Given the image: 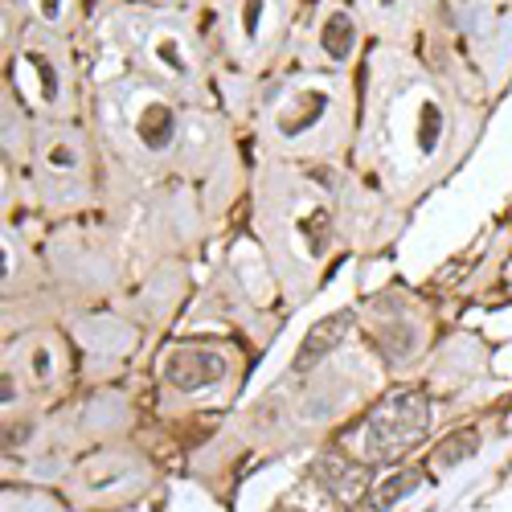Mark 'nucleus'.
Listing matches in <instances>:
<instances>
[{"instance_id":"dca6fc26","label":"nucleus","mask_w":512,"mask_h":512,"mask_svg":"<svg viewBox=\"0 0 512 512\" xmlns=\"http://www.w3.org/2000/svg\"><path fill=\"white\" fill-rule=\"evenodd\" d=\"M386 5H398V0H386Z\"/></svg>"},{"instance_id":"1a4fd4ad","label":"nucleus","mask_w":512,"mask_h":512,"mask_svg":"<svg viewBox=\"0 0 512 512\" xmlns=\"http://www.w3.org/2000/svg\"><path fill=\"white\" fill-rule=\"evenodd\" d=\"M439 123H443L439 107H435V103H426V107H422V132H418V148H422V152H431V148H435V140H439Z\"/></svg>"},{"instance_id":"f03ea898","label":"nucleus","mask_w":512,"mask_h":512,"mask_svg":"<svg viewBox=\"0 0 512 512\" xmlns=\"http://www.w3.org/2000/svg\"><path fill=\"white\" fill-rule=\"evenodd\" d=\"M164 377L173 381V390L193 394L226 377V357H218L213 349H173L164 361Z\"/></svg>"},{"instance_id":"f8f14e48","label":"nucleus","mask_w":512,"mask_h":512,"mask_svg":"<svg viewBox=\"0 0 512 512\" xmlns=\"http://www.w3.org/2000/svg\"><path fill=\"white\" fill-rule=\"evenodd\" d=\"M259 13H263V0H250L246 5V29L254 33V25H259Z\"/></svg>"},{"instance_id":"423d86ee","label":"nucleus","mask_w":512,"mask_h":512,"mask_svg":"<svg viewBox=\"0 0 512 512\" xmlns=\"http://www.w3.org/2000/svg\"><path fill=\"white\" fill-rule=\"evenodd\" d=\"M173 127H177V119H173V111H168L164 103H152L144 115H140V140L148 144V148H168L173 144Z\"/></svg>"},{"instance_id":"ddd939ff","label":"nucleus","mask_w":512,"mask_h":512,"mask_svg":"<svg viewBox=\"0 0 512 512\" xmlns=\"http://www.w3.org/2000/svg\"><path fill=\"white\" fill-rule=\"evenodd\" d=\"M13 394H17V386H13V377L5 373V377H0V398H5V402H9Z\"/></svg>"},{"instance_id":"0eeeda50","label":"nucleus","mask_w":512,"mask_h":512,"mask_svg":"<svg viewBox=\"0 0 512 512\" xmlns=\"http://www.w3.org/2000/svg\"><path fill=\"white\" fill-rule=\"evenodd\" d=\"M353 37H357V29H353V17L349 13H332L328 21H324V54L328 58H336V62H345L349 54H353Z\"/></svg>"},{"instance_id":"9b49d317","label":"nucleus","mask_w":512,"mask_h":512,"mask_svg":"<svg viewBox=\"0 0 512 512\" xmlns=\"http://www.w3.org/2000/svg\"><path fill=\"white\" fill-rule=\"evenodd\" d=\"M328 213H316V218L308 222V234H312V250H324V238H328Z\"/></svg>"},{"instance_id":"7ed1b4c3","label":"nucleus","mask_w":512,"mask_h":512,"mask_svg":"<svg viewBox=\"0 0 512 512\" xmlns=\"http://www.w3.org/2000/svg\"><path fill=\"white\" fill-rule=\"evenodd\" d=\"M349 324H353V312H349V308H345V312H332V316H324V320H316V324L308 328V336L300 340V353H295L291 369H295V373H304V369L320 365L328 353H336V345L349 336Z\"/></svg>"},{"instance_id":"6e6552de","label":"nucleus","mask_w":512,"mask_h":512,"mask_svg":"<svg viewBox=\"0 0 512 512\" xmlns=\"http://www.w3.org/2000/svg\"><path fill=\"white\" fill-rule=\"evenodd\" d=\"M418 488H422V472H398V476H390L386 484H381V488L369 496V508H373V512H386L390 504L414 496Z\"/></svg>"},{"instance_id":"20e7f679","label":"nucleus","mask_w":512,"mask_h":512,"mask_svg":"<svg viewBox=\"0 0 512 512\" xmlns=\"http://www.w3.org/2000/svg\"><path fill=\"white\" fill-rule=\"evenodd\" d=\"M316 480H320L332 496H340V504H349V500L357 496V488H365V467H361V463H345L340 455H328V459L316 467Z\"/></svg>"},{"instance_id":"9d476101","label":"nucleus","mask_w":512,"mask_h":512,"mask_svg":"<svg viewBox=\"0 0 512 512\" xmlns=\"http://www.w3.org/2000/svg\"><path fill=\"white\" fill-rule=\"evenodd\" d=\"M37 62V74H41V87H46V91H41V95H46V99H58V74H54V66H50V58H33Z\"/></svg>"},{"instance_id":"f257e3e1","label":"nucleus","mask_w":512,"mask_h":512,"mask_svg":"<svg viewBox=\"0 0 512 512\" xmlns=\"http://www.w3.org/2000/svg\"><path fill=\"white\" fill-rule=\"evenodd\" d=\"M431 431V394L426 390H394L381 398L365 426V455L373 463H394L414 451Z\"/></svg>"},{"instance_id":"4468645a","label":"nucleus","mask_w":512,"mask_h":512,"mask_svg":"<svg viewBox=\"0 0 512 512\" xmlns=\"http://www.w3.org/2000/svg\"><path fill=\"white\" fill-rule=\"evenodd\" d=\"M41 13H46V17H58V13H62V0H41Z\"/></svg>"},{"instance_id":"2eb2a0df","label":"nucleus","mask_w":512,"mask_h":512,"mask_svg":"<svg viewBox=\"0 0 512 512\" xmlns=\"http://www.w3.org/2000/svg\"><path fill=\"white\" fill-rule=\"evenodd\" d=\"M54 164H62V168H66V164H70V152H66V148H58V152H54Z\"/></svg>"},{"instance_id":"39448f33","label":"nucleus","mask_w":512,"mask_h":512,"mask_svg":"<svg viewBox=\"0 0 512 512\" xmlns=\"http://www.w3.org/2000/svg\"><path fill=\"white\" fill-rule=\"evenodd\" d=\"M480 451V431H472V426H463V431H455V435H447L439 447H435V467L439 472H451V467H459L463 459H472Z\"/></svg>"}]
</instances>
